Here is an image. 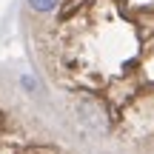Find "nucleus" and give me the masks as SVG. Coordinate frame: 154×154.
Wrapping results in <instances>:
<instances>
[{"mask_svg":"<svg viewBox=\"0 0 154 154\" xmlns=\"http://www.w3.org/2000/svg\"><path fill=\"white\" fill-rule=\"evenodd\" d=\"M26 3H29V9L37 11V14H49V11L57 9V3H60V0H26Z\"/></svg>","mask_w":154,"mask_h":154,"instance_id":"f257e3e1","label":"nucleus"}]
</instances>
